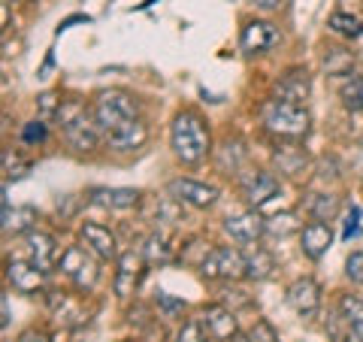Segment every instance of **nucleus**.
<instances>
[{"label": "nucleus", "mask_w": 363, "mask_h": 342, "mask_svg": "<svg viewBox=\"0 0 363 342\" xmlns=\"http://www.w3.org/2000/svg\"><path fill=\"white\" fill-rule=\"evenodd\" d=\"M79 236L91 255H97L100 260H118V243H116V233L109 227L97 224V221H85L79 227Z\"/></svg>", "instance_id": "f3484780"}, {"label": "nucleus", "mask_w": 363, "mask_h": 342, "mask_svg": "<svg viewBox=\"0 0 363 342\" xmlns=\"http://www.w3.org/2000/svg\"><path fill=\"white\" fill-rule=\"evenodd\" d=\"M252 336H255V342H281L279 333H276V327H272L267 318H257L255 327H252Z\"/></svg>", "instance_id": "4c0bfd02"}, {"label": "nucleus", "mask_w": 363, "mask_h": 342, "mask_svg": "<svg viewBox=\"0 0 363 342\" xmlns=\"http://www.w3.org/2000/svg\"><path fill=\"white\" fill-rule=\"evenodd\" d=\"M248 161V149H245V143L242 140H230V136H227V140L221 143V149L215 152V164H218V170L224 176H240V170H242V164Z\"/></svg>", "instance_id": "b1692460"}, {"label": "nucleus", "mask_w": 363, "mask_h": 342, "mask_svg": "<svg viewBox=\"0 0 363 342\" xmlns=\"http://www.w3.org/2000/svg\"><path fill=\"white\" fill-rule=\"evenodd\" d=\"M357 143H360V149H363V133H360V140H357Z\"/></svg>", "instance_id": "49530a36"}, {"label": "nucleus", "mask_w": 363, "mask_h": 342, "mask_svg": "<svg viewBox=\"0 0 363 342\" xmlns=\"http://www.w3.org/2000/svg\"><path fill=\"white\" fill-rule=\"evenodd\" d=\"M0 309H4V321H0V324H4V330L9 327V300L4 297V300H0Z\"/></svg>", "instance_id": "c03bdc74"}, {"label": "nucleus", "mask_w": 363, "mask_h": 342, "mask_svg": "<svg viewBox=\"0 0 363 342\" xmlns=\"http://www.w3.org/2000/svg\"><path fill=\"white\" fill-rule=\"evenodd\" d=\"M330 31H336L339 37H348V40H357L363 33V21L351 13H333L330 16Z\"/></svg>", "instance_id": "7c9ffc66"}, {"label": "nucleus", "mask_w": 363, "mask_h": 342, "mask_svg": "<svg viewBox=\"0 0 363 342\" xmlns=\"http://www.w3.org/2000/svg\"><path fill=\"white\" fill-rule=\"evenodd\" d=\"M345 276L354 285H363V252H351L345 258Z\"/></svg>", "instance_id": "e433bc0d"}, {"label": "nucleus", "mask_w": 363, "mask_h": 342, "mask_svg": "<svg viewBox=\"0 0 363 342\" xmlns=\"http://www.w3.org/2000/svg\"><path fill=\"white\" fill-rule=\"evenodd\" d=\"M252 4L257 9H264V13H269V9H279L281 6V0H252Z\"/></svg>", "instance_id": "79ce46f5"}, {"label": "nucleus", "mask_w": 363, "mask_h": 342, "mask_svg": "<svg viewBox=\"0 0 363 342\" xmlns=\"http://www.w3.org/2000/svg\"><path fill=\"white\" fill-rule=\"evenodd\" d=\"M58 109H61V97L55 91H45L40 94V118L43 121H55L58 118Z\"/></svg>", "instance_id": "c9c22d12"}, {"label": "nucleus", "mask_w": 363, "mask_h": 342, "mask_svg": "<svg viewBox=\"0 0 363 342\" xmlns=\"http://www.w3.org/2000/svg\"><path fill=\"white\" fill-rule=\"evenodd\" d=\"M97 255H91L88 248L82 246H70L64 248V255L58 260V270L64 272L67 279H70L79 291H91L100 279V270H97Z\"/></svg>", "instance_id": "423d86ee"}, {"label": "nucleus", "mask_w": 363, "mask_h": 342, "mask_svg": "<svg viewBox=\"0 0 363 342\" xmlns=\"http://www.w3.org/2000/svg\"><path fill=\"white\" fill-rule=\"evenodd\" d=\"M173 255H176V246H173V239H169L167 231L152 233L149 239H145V246H143V258L149 260V264H169Z\"/></svg>", "instance_id": "a878e982"}, {"label": "nucleus", "mask_w": 363, "mask_h": 342, "mask_svg": "<svg viewBox=\"0 0 363 342\" xmlns=\"http://www.w3.org/2000/svg\"><path fill=\"white\" fill-rule=\"evenodd\" d=\"M76 21H91V18H88V16H73V18H67V21H61V25H58V33L67 31L70 25H76Z\"/></svg>", "instance_id": "37998d69"}, {"label": "nucleus", "mask_w": 363, "mask_h": 342, "mask_svg": "<svg viewBox=\"0 0 363 342\" xmlns=\"http://www.w3.org/2000/svg\"><path fill=\"white\" fill-rule=\"evenodd\" d=\"M30 173V161H25L18 152H13V149H4V182H9V179H25Z\"/></svg>", "instance_id": "2f4dec72"}, {"label": "nucleus", "mask_w": 363, "mask_h": 342, "mask_svg": "<svg viewBox=\"0 0 363 342\" xmlns=\"http://www.w3.org/2000/svg\"><path fill=\"white\" fill-rule=\"evenodd\" d=\"M45 306H49L52 318L64 330L82 327L88 321V309H85L82 297H76V294H70V291H58V288L49 291V294H45Z\"/></svg>", "instance_id": "6e6552de"}, {"label": "nucleus", "mask_w": 363, "mask_h": 342, "mask_svg": "<svg viewBox=\"0 0 363 342\" xmlns=\"http://www.w3.org/2000/svg\"><path fill=\"white\" fill-rule=\"evenodd\" d=\"M169 145H173V155L188 167H197L206 161L212 152V133H209V124L200 118V112L194 109L179 112L173 124H169Z\"/></svg>", "instance_id": "f257e3e1"}, {"label": "nucleus", "mask_w": 363, "mask_h": 342, "mask_svg": "<svg viewBox=\"0 0 363 342\" xmlns=\"http://www.w3.org/2000/svg\"><path fill=\"white\" fill-rule=\"evenodd\" d=\"M357 231H360V206H348L345 221H342V239L357 236Z\"/></svg>", "instance_id": "58836bf2"}, {"label": "nucleus", "mask_w": 363, "mask_h": 342, "mask_svg": "<svg viewBox=\"0 0 363 342\" xmlns=\"http://www.w3.org/2000/svg\"><path fill=\"white\" fill-rule=\"evenodd\" d=\"M197 270L203 272V279H224V282L248 279L245 255L240 252V248H230V246L209 248V252L203 255V260L197 264Z\"/></svg>", "instance_id": "39448f33"}, {"label": "nucleus", "mask_w": 363, "mask_h": 342, "mask_svg": "<svg viewBox=\"0 0 363 342\" xmlns=\"http://www.w3.org/2000/svg\"><path fill=\"white\" fill-rule=\"evenodd\" d=\"M155 303H157V309H161V315H164V318H176V315L185 312V300L169 297V294H164V291H157Z\"/></svg>", "instance_id": "f704fd0d"}, {"label": "nucleus", "mask_w": 363, "mask_h": 342, "mask_svg": "<svg viewBox=\"0 0 363 342\" xmlns=\"http://www.w3.org/2000/svg\"><path fill=\"white\" fill-rule=\"evenodd\" d=\"M303 206H306V212H309L315 221H327V224H330L339 215V206H342V203H339L336 194H306Z\"/></svg>", "instance_id": "393cba45"}, {"label": "nucleus", "mask_w": 363, "mask_h": 342, "mask_svg": "<svg viewBox=\"0 0 363 342\" xmlns=\"http://www.w3.org/2000/svg\"><path fill=\"white\" fill-rule=\"evenodd\" d=\"M45 136H49V128H45L43 118H33L28 124H21V143L25 145H43Z\"/></svg>", "instance_id": "72a5a7b5"}, {"label": "nucleus", "mask_w": 363, "mask_h": 342, "mask_svg": "<svg viewBox=\"0 0 363 342\" xmlns=\"http://www.w3.org/2000/svg\"><path fill=\"white\" fill-rule=\"evenodd\" d=\"M25 246H28V260L30 264H37L40 270L49 272L55 264L61 260V248H58V239H55L52 233H45V231H30L28 239H25Z\"/></svg>", "instance_id": "6ab92c4d"}, {"label": "nucleus", "mask_w": 363, "mask_h": 342, "mask_svg": "<svg viewBox=\"0 0 363 342\" xmlns=\"http://www.w3.org/2000/svg\"><path fill=\"white\" fill-rule=\"evenodd\" d=\"M309 94H312V76H309V70H300V67L288 70L276 82V88H272V97H276V100H285V104H300V106H306Z\"/></svg>", "instance_id": "dca6fc26"}, {"label": "nucleus", "mask_w": 363, "mask_h": 342, "mask_svg": "<svg viewBox=\"0 0 363 342\" xmlns=\"http://www.w3.org/2000/svg\"><path fill=\"white\" fill-rule=\"evenodd\" d=\"M230 342H255V336L252 333H242V330H240V333H236Z\"/></svg>", "instance_id": "a18cd8bd"}, {"label": "nucleus", "mask_w": 363, "mask_h": 342, "mask_svg": "<svg viewBox=\"0 0 363 342\" xmlns=\"http://www.w3.org/2000/svg\"><path fill=\"white\" fill-rule=\"evenodd\" d=\"M6 282L18 294H40L45 291V270H40L30 260H6Z\"/></svg>", "instance_id": "2eb2a0df"}, {"label": "nucleus", "mask_w": 363, "mask_h": 342, "mask_svg": "<svg viewBox=\"0 0 363 342\" xmlns=\"http://www.w3.org/2000/svg\"><path fill=\"white\" fill-rule=\"evenodd\" d=\"M245 264H248V279L264 282L272 276V270H276V258H272V252H267L264 246H255V252L245 255Z\"/></svg>", "instance_id": "cd10ccee"}, {"label": "nucleus", "mask_w": 363, "mask_h": 342, "mask_svg": "<svg viewBox=\"0 0 363 342\" xmlns=\"http://www.w3.org/2000/svg\"><path fill=\"white\" fill-rule=\"evenodd\" d=\"M294 231H303L294 212H281V215H272V219H267V236L285 239V236H291Z\"/></svg>", "instance_id": "c756f323"}, {"label": "nucleus", "mask_w": 363, "mask_h": 342, "mask_svg": "<svg viewBox=\"0 0 363 342\" xmlns=\"http://www.w3.org/2000/svg\"><path fill=\"white\" fill-rule=\"evenodd\" d=\"M61 124V133H64V143L70 145L73 152H94L100 140H104V128L97 124L94 118V109H88L82 100H61V109H58V118Z\"/></svg>", "instance_id": "f03ea898"}, {"label": "nucleus", "mask_w": 363, "mask_h": 342, "mask_svg": "<svg viewBox=\"0 0 363 342\" xmlns=\"http://www.w3.org/2000/svg\"><path fill=\"white\" fill-rule=\"evenodd\" d=\"M91 109H94V118H97L100 128H104V133L140 118V100H136L130 91H124V88L100 91Z\"/></svg>", "instance_id": "20e7f679"}, {"label": "nucleus", "mask_w": 363, "mask_h": 342, "mask_svg": "<svg viewBox=\"0 0 363 342\" xmlns=\"http://www.w3.org/2000/svg\"><path fill=\"white\" fill-rule=\"evenodd\" d=\"M143 270H145L143 252H133V248H128V252L118 255V260H116V279H112V285H116V294L121 300H128L130 294H136V288H140V279H143Z\"/></svg>", "instance_id": "9b49d317"}, {"label": "nucleus", "mask_w": 363, "mask_h": 342, "mask_svg": "<svg viewBox=\"0 0 363 342\" xmlns=\"http://www.w3.org/2000/svg\"><path fill=\"white\" fill-rule=\"evenodd\" d=\"M339 100L348 112H363V76H348L339 85Z\"/></svg>", "instance_id": "c85d7f7f"}, {"label": "nucleus", "mask_w": 363, "mask_h": 342, "mask_svg": "<svg viewBox=\"0 0 363 342\" xmlns=\"http://www.w3.org/2000/svg\"><path fill=\"white\" fill-rule=\"evenodd\" d=\"M312 158L303 145H279L272 152V167H276L279 176H288V179H303L306 170H309Z\"/></svg>", "instance_id": "aec40b11"}, {"label": "nucleus", "mask_w": 363, "mask_h": 342, "mask_svg": "<svg viewBox=\"0 0 363 342\" xmlns=\"http://www.w3.org/2000/svg\"><path fill=\"white\" fill-rule=\"evenodd\" d=\"M339 315L345 321V342H363V300L354 294L339 297Z\"/></svg>", "instance_id": "5701e85b"}, {"label": "nucleus", "mask_w": 363, "mask_h": 342, "mask_svg": "<svg viewBox=\"0 0 363 342\" xmlns=\"http://www.w3.org/2000/svg\"><path fill=\"white\" fill-rule=\"evenodd\" d=\"M18 342H52V336L43 333V330H28V333H21Z\"/></svg>", "instance_id": "a19ab883"}, {"label": "nucleus", "mask_w": 363, "mask_h": 342, "mask_svg": "<svg viewBox=\"0 0 363 342\" xmlns=\"http://www.w3.org/2000/svg\"><path fill=\"white\" fill-rule=\"evenodd\" d=\"M40 221L37 206H16L4 212V233H30L33 224Z\"/></svg>", "instance_id": "bb28decb"}, {"label": "nucleus", "mask_w": 363, "mask_h": 342, "mask_svg": "<svg viewBox=\"0 0 363 342\" xmlns=\"http://www.w3.org/2000/svg\"><path fill=\"white\" fill-rule=\"evenodd\" d=\"M333 227L327 221H309L300 231V252L309 260H321L333 246Z\"/></svg>", "instance_id": "a211bd4d"}, {"label": "nucleus", "mask_w": 363, "mask_h": 342, "mask_svg": "<svg viewBox=\"0 0 363 342\" xmlns=\"http://www.w3.org/2000/svg\"><path fill=\"white\" fill-rule=\"evenodd\" d=\"M143 194L136 188H91L88 203H94L100 209H133L140 206Z\"/></svg>", "instance_id": "412c9836"}, {"label": "nucleus", "mask_w": 363, "mask_h": 342, "mask_svg": "<svg viewBox=\"0 0 363 342\" xmlns=\"http://www.w3.org/2000/svg\"><path fill=\"white\" fill-rule=\"evenodd\" d=\"M145 140H149V128H145V121H143V118L128 121V124H121V128H116V131H109V133H106V143L112 145V149H118V152L143 149Z\"/></svg>", "instance_id": "4be33fe9"}, {"label": "nucleus", "mask_w": 363, "mask_h": 342, "mask_svg": "<svg viewBox=\"0 0 363 342\" xmlns=\"http://www.w3.org/2000/svg\"><path fill=\"white\" fill-rule=\"evenodd\" d=\"M176 342H212V336L206 333V327H203L200 318H188V321L179 327Z\"/></svg>", "instance_id": "473e14b6"}, {"label": "nucleus", "mask_w": 363, "mask_h": 342, "mask_svg": "<svg viewBox=\"0 0 363 342\" xmlns=\"http://www.w3.org/2000/svg\"><path fill=\"white\" fill-rule=\"evenodd\" d=\"M327 55H333V58H336V61H324L327 73H342L345 67H351V55H348V52H342V49H330Z\"/></svg>", "instance_id": "ea45409f"}, {"label": "nucleus", "mask_w": 363, "mask_h": 342, "mask_svg": "<svg viewBox=\"0 0 363 342\" xmlns=\"http://www.w3.org/2000/svg\"><path fill=\"white\" fill-rule=\"evenodd\" d=\"M288 306L303 318H315L318 309H321V285H318L312 276H300L288 285Z\"/></svg>", "instance_id": "f8f14e48"}, {"label": "nucleus", "mask_w": 363, "mask_h": 342, "mask_svg": "<svg viewBox=\"0 0 363 342\" xmlns=\"http://www.w3.org/2000/svg\"><path fill=\"white\" fill-rule=\"evenodd\" d=\"M236 179H240V191L252 209H260L264 203H269L272 197L281 194L279 176L269 173V170H245V173H240Z\"/></svg>", "instance_id": "0eeeda50"}, {"label": "nucleus", "mask_w": 363, "mask_h": 342, "mask_svg": "<svg viewBox=\"0 0 363 342\" xmlns=\"http://www.w3.org/2000/svg\"><path fill=\"white\" fill-rule=\"evenodd\" d=\"M260 121L279 140H303L312 131L309 109L300 104H285V100H276V97L260 106Z\"/></svg>", "instance_id": "7ed1b4c3"}, {"label": "nucleus", "mask_w": 363, "mask_h": 342, "mask_svg": "<svg viewBox=\"0 0 363 342\" xmlns=\"http://www.w3.org/2000/svg\"><path fill=\"white\" fill-rule=\"evenodd\" d=\"M276 43H279V31L272 21L252 18V21H245V28L240 31V49L245 55H264Z\"/></svg>", "instance_id": "4468645a"}, {"label": "nucleus", "mask_w": 363, "mask_h": 342, "mask_svg": "<svg viewBox=\"0 0 363 342\" xmlns=\"http://www.w3.org/2000/svg\"><path fill=\"white\" fill-rule=\"evenodd\" d=\"M224 233L233 239V243H242V246H257L260 239L267 236V219H260L255 209L248 212H236V215H227L224 219Z\"/></svg>", "instance_id": "9d476101"}, {"label": "nucleus", "mask_w": 363, "mask_h": 342, "mask_svg": "<svg viewBox=\"0 0 363 342\" xmlns=\"http://www.w3.org/2000/svg\"><path fill=\"white\" fill-rule=\"evenodd\" d=\"M169 197L185 203V206H194V209H209L218 203V188L215 185H206V182H197V179H173L167 185Z\"/></svg>", "instance_id": "1a4fd4ad"}, {"label": "nucleus", "mask_w": 363, "mask_h": 342, "mask_svg": "<svg viewBox=\"0 0 363 342\" xmlns=\"http://www.w3.org/2000/svg\"><path fill=\"white\" fill-rule=\"evenodd\" d=\"M200 321L206 327V333L218 342H230L236 333H240V324H236V312L224 303H212V306H203L200 312Z\"/></svg>", "instance_id": "ddd939ff"}]
</instances>
